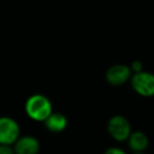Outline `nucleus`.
<instances>
[{"mask_svg":"<svg viewBox=\"0 0 154 154\" xmlns=\"http://www.w3.org/2000/svg\"><path fill=\"white\" fill-rule=\"evenodd\" d=\"M25 113L26 116L35 120V122H42L53 112V106L51 100L42 95V94H34L30 95L25 101Z\"/></svg>","mask_w":154,"mask_h":154,"instance_id":"f257e3e1","label":"nucleus"},{"mask_svg":"<svg viewBox=\"0 0 154 154\" xmlns=\"http://www.w3.org/2000/svg\"><path fill=\"white\" fill-rule=\"evenodd\" d=\"M14 153L17 154H36L40 150V142L30 135L19 136L13 144Z\"/></svg>","mask_w":154,"mask_h":154,"instance_id":"423d86ee","label":"nucleus"},{"mask_svg":"<svg viewBox=\"0 0 154 154\" xmlns=\"http://www.w3.org/2000/svg\"><path fill=\"white\" fill-rule=\"evenodd\" d=\"M14 153L13 144H0V154H12Z\"/></svg>","mask_w":154,"mask_h":154,"instance_id":"1a4fd4ad","label":"nucleus"},{"mask_svg":"<svg viewBox=\"0 0 154 154\" xmlns=\"http://www.w3.org/2000/svg\"><path fill=\"white\" fill-rule=\"evenodd\" d=\"M126 142L129 148L135 153H142L149 146V138L143 131H131Z\"/></svg>","mask_w":154,"mask_h":154,"instance_id":"6e6552de","label":"nucleus"},{"mask_svg":"<svg viewBox=\"0 0 154 154\" xmlns=\"http://www.w3.org/2000/svg\"><path fill=\"white\" fill-rule=\"evenodd\" d=\"M130 83L135 93L143 97L154 96V73L148 71H140L132 73Z\"/></svg>","mask_w":154,"mask_h":154,"instance_id":"f03ea898","label":"nucleus"},{"mask_svg":"<svg viewBox=\"0 0 154 154\" xmlns=\"http://www.w3.org/2000/svg\"><path fill=\"white\" fill-rule=\"evenodd\" d=\"M45 128L51 132H61L67 126V119L63 113L59 112H52L45 120H43Z\"/></svg>","mask_w":154,"mask_h":154,"instance_id":"0eeeda50","label":"nucleus"},{"mask_svg":"<svg viewBox=\"0 0 154 154\" xmlns=\"http://www.w3.org/2000/svg\"><path fill=\"white\" fill-rule=\"evenodd\" d=\"M20 136L18 123L7 116L0 117V144H14Z\"/></svg>","mask_w":154,"mask_h":154,"instance_id":"20e7f679","label":"nucleus"},{"mask_svg":"<svg viewBox=\"0 0 154 154\" xmlns=\"http://www.w3.org/2000/svg\"><path fill=\"white\" fill-rule=\"evenodd\" d=\"M132 76L131 67L125 64H114L109 66L106 71V81L111 85H123L128 81H130Z\"/></svg>","mask_w":154,"mask_h":154,"instance_id":"39448f33","label":"nucleus"},{"mask_svg":"<svg viewBox=\"0 0 154 154\" xmlns=\"http://www.w3.org/2000/svg\"><path fill=\"white\" fill-rule=\"evenodd\" d=\"M130 67H131V71H132V73H135V72H140V71H142L143 69V65H142V63L140 61V60H135V61H132L131 64H130Z\"/></svg>","mask_w":154,"mask_h":154,"instance_id":"9d476101","label":"nucleus"},{"mask_svg":"<svg viewBox=\"0 0 154 154\" xmlns=\"http://www.w3.org/2000/svg\"><path fill=\"white\" fill-rule=\"evenodd\" d=\"M106 154H125V152L120 148H116V147H111L106 150Z\"/></svg>","mask_w":154,"mask_h":154,"instance_id":"9b49d317","label":"nucleus"},{"mask_svg":"<svg viewBox=\"0 0 154 154\" xmlns=\"http://www.w3.org/2000/svg\"><path fill=\"white\" fill-rule=\"evenodd\" d=\"M107 131L109 136L117 142H124L131 134V124L122 114H116L109 118L107 123Z\"/></svg>","mask_w":154,"mask_h":154,"instance_id":"7ed1b4c3","label":"nucleus"}]
</instances>
